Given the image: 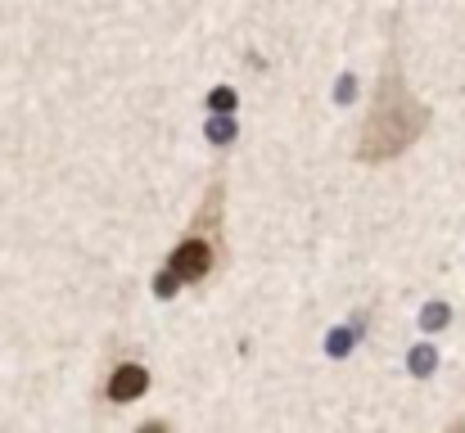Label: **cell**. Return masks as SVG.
Here are the masks:
<instances>
[{
  "label": "cell",
  "instance_id": "cell-1",
  "mask_svg": "<svg viewBox=\"0 0 465 433\" xmlns=\"http://www.w3.org/2000/svg\"><path fill=\"white\" fill-rule=\"evenodd\" d=\"M425 127H430V109L407 86L402 64H398V45H393L389 59H384V73L375 82V100L366 109V123L357 132V158L361 162H389L420 141Z\"/></svg>",
  "mask_w": 465,
  "mask_h": 433
},
{
  "label": "cell",
  "instance_id": "cell-2",
  "mask_svg": "<svg viewBox=\"0 0 465 433\" xmlns=\"http://www.w3.org/2000/svg\"><path fill=\"white\" fill-rule=\"evenodd\" d=\"M222 253H226V181H213L199 212H194V221H190V231L172 244L167 267L158 276V289L176 293V289L208 280L217 271Z\"/></svg>",
  "mask_w": 465,
  "mask_h": 433
},
{
  "label": "cell",
  "instance_id": "cell-3",
  "mask_svg": "<svg viewBox=\"0 0 465 433\" xmlns=\"http://www.w3.org/2000/svg\"><path fill=\"white\" fill-rule=\"evenodd\" d=\"M145 389H150V370H145V366H136V361L118 366V370H114V379H109V398H114V402H136Z\"/></svg>",
  "mask_w": 465,
  "mask_h": 433
}]
</instances>
